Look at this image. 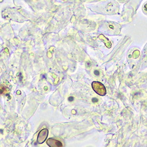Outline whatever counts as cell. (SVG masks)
Masks as SVG:
<instances>
[{
	"instance_id": "cell-1",
	"label": "cell",
	"mask_w": 147,
	"mask_h": 147,
	"mask_svg": "<svg viewBox=\"0 0 147 147\" xmlns=\"http://www.w3.org/2000/svg\"><path fill=\"white\" fill-rule=\"evenodd\" d=\"M92 87L94 91L98 94H99L100 95L104 96L107 93V91L105 86L102 83L100 82H97V81L92 82Z\"/></svg>"
},
{
	"instance_id": "cell-2",
	"label": "cell",
	"mask_w": 147,
	"mask_h": 147,
	"mask_svg": "<svg viewBox=\"0 0 147 147\" xmlns=\"http://www.w3.org/2000/svg\"><path fill=\"white\" fill-rule=\"evenodd\" d=\"M48 136V131L44 128L42 129L38 134L37 137V142L38 144H43L47 140Z\"/></svg>"
},
{
	"instance_id": "cell-3",
	"label": "cell",
	"mask_w": 147,
	"mask_h": 147,
	"mask_svg": "<svg viewBox=\"0 0 147 147\" xmlns=\"http://www.w3.org/2000/svg\"><path fill=\"white\" fill-rule=\"evenodd\" d=\"M47 145L50 147H64L63 143L60 141L51 138L47 141Z\"/></svg>"
},
{
	"instance_id": "cell-4",
	"label": "cell",
	"mask_w": 147,
	"mask_h": 147,
	"mask_svg": "<svg viewBox=\"0 0 147 147\" xmlns=\"http://www.w3.org/2000/svg\"><path fill=\"white\" fill-rule=\"evenodd\" d=\"M99 38H100L102 41H104V42L106 46H107L108 48H110V47H111V43L110 42L108 41V40L107 38H105L103 35H100L99 36Z\"/></svg>"
},
{
	"instance_id": "cell-5",
	"label": "cell",
	"mask_w": 147,
	"mask_h": 147,
	"mask_svg": "<svg viewBox=\"0 0 147 147\" xmlns=\"http://www.w3.org/2000/svg\"><path fill=\"white\" fill-rule=\"evenodd\" d=\"M94 73H95V74L96 76H98V75H99V72H98V71H94Z\"/></svg>"
},
{
	"instance_id": "cell-6",
	"label": "cell",
	"mask_w": 147,
	"mask_h": 147,
	"mask_svg": "<svg viewBox=\"0 0 147 147\" xmlns=\"http://www.w3.org/2000/svg\"><path fill=\"white\" fill-rule=\"evenodd\" d=\"M97 101H98V100H96V98H93L92 99V102H97Z\"/></svg>"
},
{
	"instance_id": "cell-7",
	"label": "cell",
	"mask_w": 147,
	"mask_h": 147,
	"mask_svg": "<svg viewBox=\"0 0 147 147\" xmlns=\"http://www.w3.org/2000/svg\"><path fill=\"white\" fill-rule=\"evenodd\" d=\"M73 100H74V98H73V97H70V98H69V101H73Z\"/></svg>"
}]
</instances>
